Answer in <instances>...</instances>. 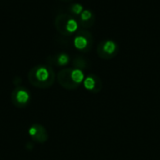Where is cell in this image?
Returning <instances> with one entry per match:
<instances>
[{"mask_svg": "<svg viewBox=\"0 0 160 160\" xmlns=\"http://www.w3.org/2000/svg\"><path fill=\"white\" fill-rule=\"evenodd\" d=\"M37 132H38V130H37L36 127H31V128L29 129V134H30L31 136H35V135L37 134Z\"/></svg>", "mask_w": 160, "mask_h": 160, "instance_id": "obj_11", "label": "cell"}, {"mask_svg": "<svg viewBox=\"0 0 160 160\" xmlns=\"http://www.w3.org/2000/svg\"><path fill=\"white\" fill-rule=\"evenodd\" d=\"M77 27H78V24H77V22H76L75 20H73V19H70V20L68 22V24H67V29H68V31H70V32L75 31V30L77 29Z\"/></svg>", "mask_w": 160, "mask_h": 160, "instance_id": "obj_7", "label": "cell"}, {"mask_svg": "<svg viewBox=\"0 0 160 160\" xmlns=\"http://www.w3.org/2000/svg\"><path fill=\"white\" fill-rule=\"evenodd\" d=\"M82 5H80V4H75V5H73V7H72V9H73L75 12H80V11L82 10Z\"/></svg>", "mask_w": 160, "mask_h": 160, "instance_id": "obj_10", "label": "cell"}, {"mask_svg": "<svg viewBox=\"0 0 160 160\" xmlns=\"http://www.w3.org/2000/svg\"><path fill=\"white\" fill-rule=\"evenodd\" d=\"M16 99L17 101L20 103V104H25L28 102L29 100V94L27 93V91H23V90H21L17 92V95H16Z\"/></svg>", "mask_w": 160, "mask_h": 160, "instance_id": "obj_3", "label": "cell"}, {"mask_svg": "<svg viewBox=\"0 0 160 160\" xmlns=\"http://www.w3.org/2000/svg\"><path fill=\"white\" fill-rule=\"evenodd\" d=\"M71 79L75 82V83H77V84H80V83H82V81H83V79H84V74H83V73L81 71V70H79V69H76V70H73L72 72H71Z\"/></svg>", "mask_w": 160, "mask_h": 160, "instance_id": "obj_2", "label": "cell"}, {"mask_svg": "<svg viewBox=\"0 0 160 160\" xmlns=\"http://www.w3.org/2000/svg\"><path fill=\"white\" fill-rule=\"evenodd\" d=\"M87 40L82 36H78L74 40V44L78 49H83L87 46Z\"/></svg>", "mask_w": 160, "mask_h": 160, "instance_id": "obj_4", "label": "cell"}, {"mask_svg": "<svg viewBox=\"0 0 160 160\" xmlns=\"http://www.w3.org/2000/svg\"><path fill=\"white\" fill-rule=\"evenodd\" d=\"M83 84H84V88L88 91H92L96 87V81L92 76H88L87 78H85Z\"/></svg>", "mask_w": 160, "mask_h": 160, "instance_id": "obj_6", "label": "cell"}, {"mask_svg": "<svg viewBox=\"0 0 160 160\" xmlns=\"http://www.w3.org/2000/svg\"><path fill=\"white\" fill-rule=\"evenodd\" d=\"M90 16H91V11L90 10H83L82 12V18L83 19V20H86V19H88V18H90Z\"/></svg>", "mask_w": 160, "mask_h": 160, "instance_id": "obj_9", "label": "cell"}, {"mask_svg": "<svg viewBox=\"0 0 160 160\" xmlns=\"http://www.w3.org/2000/svg\"><path fill=\"white\" fill-rule=\"evenodd\" d=\"M115 48H116V44H115L113 41H106L105 44L103 45V50H104V52H106L107 54H112V53L114 52Z\"/></svg>", "mask_w": 160, "mask_h": 160, "instance_id": "obj_5", "label": "cell"}, {"mask_svg": "<svg viewBox=\"0 0 160 160\" xmlns=\"http://www.w3.org/2000/svg\"><path fill=\"white\" fill-rule=\"evenodd\" d=\"M68 55H66V54H62V55H60L59 56V58H58V63L60 64V65H66L68 62Z\"/></svg>", "mask_w": 160, "mask_h": 160, "instance_id": "obj_8", "label": "cell"}, {"mask_svg": "<svg viewBox=\"0 0 160 160\" xmlns=\"http://www.w3.org/2000/svg\"><path fill=\"white\" fill-rule=\"evenodd\" d=\"M36 76H37V78H38L39 81L44 82V81H46V80L49 78L50 73H49V71H48L46 68L41 67V68H39V69H38V71H37V73H36Z\"/></svg>", "mask_w": 160, "mask_h": 160, "instance_id": "obj_1", "label": "cell"}]
</instances>
